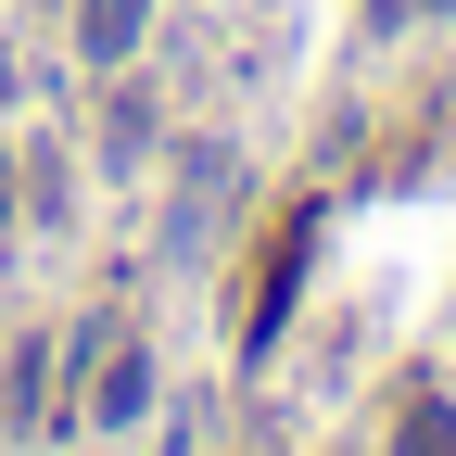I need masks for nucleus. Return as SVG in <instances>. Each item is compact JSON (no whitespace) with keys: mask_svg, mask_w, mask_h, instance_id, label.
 I'll use <instances>...</instances> for the list:
<instances>
[{"mask_svg":"<svg viewBox=\"0 0 456 456\" xmlns=\"http://www.w3.org/2000/svg\"><path fill=\"white\" fill-rule=\"evenodd\" d=\"M140 13H152V0H77V51H89V64H127Z\"/></svg>","mask_w":456,"mask_h":456,"instance_id":"1","label":"nucleus"},{"mask_svg":"<svg viewBox=\"0 0 456 456\" xmlns=\"http://www.w3.org/2000/svg\"><path fill=\"white\" fill-rule=\"evenodd\" d=\"M89 406H102V419H140V406H152V355H140V342L102 355V393H89Z\"/></svg>","mask_w":456,"mask_h":456,"instance_id":"2","label":"nucleus"},{"mask_svg":"<svg viewBox=\"0 0 456 456\" xmlns=\"http://www.w3.org/2000/svg\"><path fill=\"white\" fill-rule=\"evenodd\" d=\"M393 456H456V406H444V393H406V419H393Z\"/></svg>","mask_w":456,"mask_h":456,"instance_id":"3","label":"nucleus"},{"mask_svg":"<svg viewBox=\"0 0 456 456\" xmlns=\"http://www.w3.org/2000/svg\"><path fill=\"white\" fill-rule=\"evenodd\" d=\"M406 13H431V0H368V26H406Z\"/></svg>","mask_w":456,"mask_h":456,"instance_id":"4","label":"nucleus"}]
</instances>
